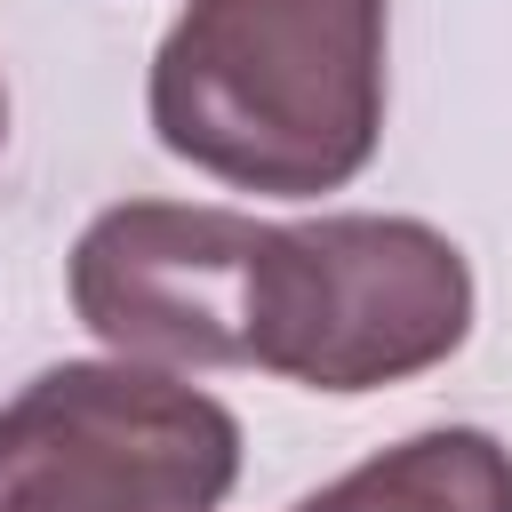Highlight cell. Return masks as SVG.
<instances>
[{"mask_svg":"<svg viewBox=\"0 0 512 512\" xmlns=\"http://www.w3.org/2000/svg\"><path fill=\"white\" fill-rule=\"evenodd\" d=\"M144 112L184 168L232 192H344L384 136V0H184Z\"/></svg>","mask_w":512,"mask_h":512,"instance_id":"1","label":"cell"},{"mask_svg":"<svg viewBox=\"0 0 512 512\" xmlns=\"http://www.w3.org/2000/svg\"><path fill=\"white\" fill-rule=\"evenodd\" d=\"M472 336V264L424 216L272 224L256 280V368L304 392H384Z\"/></svg>","mask_w":512,"mask_h":512,"instance_id":"2","label":"cell"},{"mask_svg":"<svg viewBox=\"0 0 512 512\" xmlns=\"http://www.w3.org/2000/svg\"><path fill=\"white\" fill-rule=\"evenodd\" d=\"M240 416L144 360H56L0 408V512H216Z\"/></svg>","mask_w":512,"mask_h":512,"instance_id":"3","label":"cell"},{"mask_svg":"<svg viewBox=\"0 0 512 512\" xmlns=\"http://www.w3.org/2000/svg\"><path fill=\"white\" fill-rule=\"evenodd\" d=\"M264 240L272 224L248 208L120 200L72 240L64 288L72 312L112 344V360H144L168 376L256 368Z\"/></svg>","mask_w":512,"mask_h":512,"instance_id":"4","label":"cell"},{"mask_svg":"<svg viewBox=\"0 0 512 512\" xmlns=\"http://www.w3.org/2000/svg\"><path fill=\"white\" fill-rule=\"evenodd\" d=\"M296 512H512V448L480 424H432L312 488Z\"/></svg>","mask_w":512,"mask_h":512,"instance_id":"5","label":"cell"},{"mask_svg":"<svg viewBox=\"0 0 512 512\" xmlns=\"http://www.w3.org/2000/svg\"><path fill=\"white\" fill-rule=\"evenodd\" d=\"M0 144H8V88H0Z\"/></svg>","mask_w":512,"mask_h":512,"instance_id":"6","label":"cell"}]
</instances>
